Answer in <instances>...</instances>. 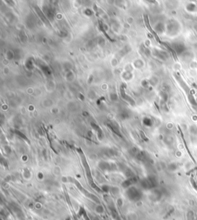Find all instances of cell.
<instances>
[{"label": "cell", "instance_id": "cell-1", "mask_svg": "<svg viewBox=\"0 0 197 220\" xmlns=\"http://www.w3.org/2000/svg\"><path fill=\"white\" fill-rule=\"evenodd\" d=\"M190 131L193 135H196L197 134V127L196 125H191L190 128Z\"/></svg>", "mask_w": 197, "mask_h": 220}, {"label": "cell", "instance_id": "cell-2", "mask_svg": "<svg viewBox=\"0 0 197 220\" xmlns=\"http://www.w3.org/2000/svg\"><path fill=\"white\" fill-rule=\"evenodd\" d=\"M187 9L189 11H195L196 9V5L194 4H189L187 5Z\"/></svg>", "mask_w": 197, "mask_h": 220}]
</instances>
